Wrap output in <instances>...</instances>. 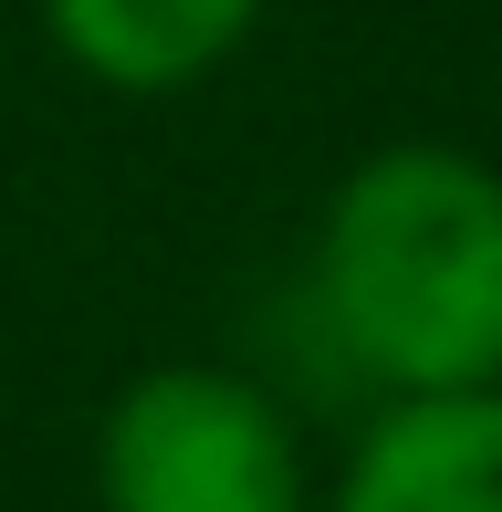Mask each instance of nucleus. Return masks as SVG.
<instances>
[{"instance_id": "f257e3e1", "label": "nucleus", "mask_w": 502, "mask_h": 512, "mask_svg": "<svg viewBox=\"0 0 502 512\" xmlns=\"http://www.w3.org/2000/svg\"><path fill=\"white\" fill-rule=\"evenodd\" d=\"M314 324L367 398L502 387V168L387 136L314 209Z\"/></svg>"}, {"instance_id": "f03ea898", "label": "nucleus", "mask_w": 502, "mask_h": 512, "mask_svg": "<svg viewBox=\"0 0 502 512\" xmlns=\"http://www.w3.org/2000/svg\"><path fill=\"white\" fill-rule=\"evenodd\" d=\"M105 512H314V471L283 398L241 366H136L95 429Z\"/></svg>"}, {"instance_id": "7ed1b4c3", "label": "nucleus", "mask_w": 502, "mask_h": 512, "mask_svg": "<svg viewBox=\"0 0 502 512\" xmlns=\"http://www.w3.org/2000/svg\"><path fill=\"white\" fill-rule=\"evenodd\" d=\"M314 512H502V387L377 398Z\"/></svg>"}, {"instance_id": "20e7f679", "label": "nucleus", "mask_w": 502, "mask_h": 512, "mask_svg": "<svg viewBox=\"0 0 502 512\" xmlns=\"http://www.w3.org/2000/svg\"><path fill=\"white\" fill-rule=\"evenodd\" d=\"M53 53L105 95H189L251 42L262 0H32Z\"/></svg>"}]
</instances>
